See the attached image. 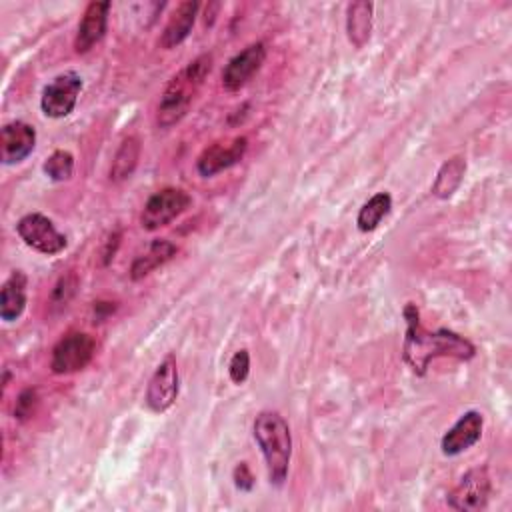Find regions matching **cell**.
<instances>
[{
    "instance_id": "obj_11",
    "label": "cell",
    "mask_w": 512,
    "mask_h": 512,
    "mask_svg": "<svg viewBox=\"0 0 512 512\" xmlns=\"http://www.w3.org/2000/svg\"><path fill=\"white\" fill-rule=\"evenodd\" d=\"M178 398V366L174 356H166L148 380L146 406L152 412H166Z\"/></svg>"
},
{
    "instance_id": "obj_17",
    "label": "cell",
    "mask_w": 512,
    "mask_h": 512,
    "mask_svg": "<svg viewBox=\"0 0 512 512\" xmlns=\"http://www.w3.org/2000/svg\"><path fill=\"white\" fill-rule=\"evenodd\" d=\"M174 254H176V246L170 240H164V238L152 240L150 246L134 258V262L130 266V278L142 280L152 270H156V268L164 266L168 260H172Z\"/></svg>"
},
{
    "instance_id": "obj_8",
    "label": "cell",
    "mask_w": 512,
    "mask_h": 512,
    "mask_svg": "<svg viewBox=\"0 0 512 512\" xmlns=\"http://www.w3.org/2000/svg\"><path fill=\"white\" fill-rule=\"evenodd\" d=\"M492 492L490 476L484 466L468 470L460 482L448 494V506L462 512H476L488 506V498Z\"/></svg>"
},
{
    "instance_id": "obj_9",
    "label": "cell",
    "mask_w": 512,
    "mask_h": 512,
    "mask_svg": "<svg viewBox=\"0 0 512 512\" xmlns=\"http://www.w3.org/2000/svg\"><path fill=\"white\" fill-rule=\"evenodd\" d=\"M246 150H248L246 136L216 140L200 152V156L196 158V170L204 178L216 176V174L236 166L244 158Z\"/></svg>"
},
{
    "instance_id": "obj_15",
    "label": "cell",
    "mask_w": 512,
    "mask_h": 512,
    "mask_svg": "<svg viewBox=\"0 0 512 512\" xmlns=\"http://www.w3.org/2000/svg\"><path fill=\"white\" fill-rule=\"evenodd\" d=\"M198 10H200V4L196 0H186V2H180L174 12L170 14L164 30H162V36H160V46L170 50L178 44H182L190 32H192V26L196 22V16H198Z\"/></svg>"
},
{
    "instance_id": "obj_5",
    "label": "cell",
    "mask_w": 512,
    "mask_h": 512,
    "mask_svg": "<svg viewBox=\"0 0 512 512\" xmlns=\"http://www.w3.org/2000/svg\"><path fill=\"white\" fill-rule=\"evenodd\" d=\"M96 344L94 338L86 332L74 330L64 334L52 348L50 370L54 374H72L90 364L94 358Z\"/></svg>"
},
{
    "instance_id": "obj_20",
    "label": "cell",
    "mask_w": 512,
    "mask_h": 512,
    "mask_svg": "<svg viewBox=\"0 0 512 512\" xmlns=\"http://www.w3.org/2000/svg\"><path fill=\"white\" fill-rule=\"evenodd\" d=\"M140 150H142V146H140L138 136H126L120 142V146L112 158V166H110L112 182H122L132 176V172L136 170L138 160H140Z\"/></svg>"
},
{
    "instance_id": "obj_21",
    "label": "cell",
    "mask_w": 512,
    "mask_h": 512,
    "mask_svg": "<svg viewBox=\"0 0 512 512\" xmlns=\"http://www.w3.org/2000/svg\"><path fill=\"white\" fill-rule=\"evenodd\" d=\"M392 208V196L388 192H376L370 200L362 204L356 216V226L360 232H372L378 228L384 216H388Z\"/></svg>"
},
{
    "instance_id": "obj_19",
    "label": "cell",
    "mask_w": 512,
    "mask_h": 512,
    "mask_svg": "<svg viewBox=\"0 0 512 512\" xmlns=\"http://www.w3.org/2000/svg\"><path fill=\"white\" fill-rule=\"evenodd\" d=\"M464 174H466V160L462 156H452L436 172V178L432 182V194L440 200L450 198L462 184Z\"/></svg>"
},
{
    "instance_id": "obj_7",
    "label": "cell",
    "mask_w": 512,
    "mask_h": 512,
    "mask_svg": "<svg viewBox=\"0 0 512 512\" xmlns=\"http://www.w3.org/2000/svg\"><path fill=\"white\" fill-rule=\"evenodd\" d=\"M82 90V78L74 70L60 72L42 90L40 108L48 118H66L78 102Z\"/></svg>"
},
{
    "instance_id": "obj_18",
    "label": "cell",
    "mask_w": 512,
    "mask_h": 512,
    "mask_svg": "<svg viewBox=\"0 0 512 512\" xmlns=\"http://www.w3.org/2000/svg\"><path fill=\"white\" fill-rule=\"evenodd\" d=\"M372 14L374 4L366 0H358L348 4L346 8V34L352 46L362 48L370 40L372 32Z\"/></svg>"
},
{
    "instance_id": "obj_2",
    "label": "cell",
    "mask_w": 512,
    "mask_h": 512,
    "mask_svg": "<svg viewBox=\"0 0 512 512\" xmlns=\"http://www.w3.org/2000/svg\"><path fill=\"white\" fill-rule=\"evenodd\" d=\"M210 70H212V54H200L170 78L158 102L156 122L160 128H170L188 114L192 100L196 98Z\"/></svg>"
},
{
    "instance_id": "obj_12",
    "label": "cell",
    "mask_w": 512,
    "mask_h": 512,
    "mask_svg": "<svg viewBox=\"0 0 512 512\" xmlns=\"http://www.w3.org/2000/svg\"><path fill=\"white\" fill-rule=\"evenodd\" d=\"M36 146V130L32 124L12 120L2 126L0 132V160L4 166L26 160Z\"/></svg>"
},
{
    "instance_id": "obj_1",
    "label": "cell",
    "mask_w": 512,
    "mask_h": 512,
    "mask_svg": "<svg viewBox=\"0 0 512 512\" xmlns=\"http://www.w3.org/2000/svg\"><path fill=\"white\" fill-rule=\"evenodd\" d=\"M404 318H406V336H404L402 356L414 374L422 376L426 372L430 360L440 358V356H450L456 360H470L476 354L474 344L452 330L440 328L436 332H428L420 324L416 304L408 302L404 306Z\"/></svg>"
},
{
    "instance_id": "obj_25",
    "label": "cell",
    "mask_w": 512,
    "mask_h": 512,
    "mask_svg": "<svg viewBox=\"0 0 512 512\" xmlns=\"http://www.w3.org/2000/svg\"><path fill=\"white\" fill-rule=\"evenodd\" d=\"M76 276L74 274H70V276H64V278H60V282L54 286V292H52V298H54V302L56 304H64L66 306V302L74 296V292H76Z\"/></svg>"
},
{
    "instance_id": "obj_3",
    "label": "cell",
    "mask_w": 512,
    "mask_h": 512,
    "mask_svg": "<svg viewBox=\"0 0 512 512\" xmlns=\"http://www.w3.org/2000/svg\"><path fill=\"white\" fill-rule=\"evenodd\" d=\"M252 434L264 456L270 484L282 486L288 476L292 456V434L288 422L282 414L264 410L254 418Z\"/></svg>"
},
{
    "instance_id": "obj_4",
    "label": "cell",
    "mask_w": 512,
    "mask_h": 512,
    "mask_svg": "<svg viewBox=\"0 0 512 512\" xmlns=\"http://www.w3.org/2000/svg\"><path fill=\"white\" fill-rule=\"evenodd\" d=\"M192 204V198L182 188H162L154 192L140 214V226L148 232H154L162 226H168L172 220H176L182 212H186Z\"/></svg>"
},
{
    "instance_id": "obj_22",
    "label": "cell",
    "mask_w": 512,
    "mask_h": 512,
    "mask_svg": "<svg viewBox=\"0 0 512 512\" xmlns=\"http://www.w3.org/2000/svg\"><path fill=\"white\" fill-rule=\"evenodd\" d=\"M42 170L52 182H66L74 174V156L68 150H54L44 160Z\"/></svg>"
},
{
    "instance_id": "obj_24",
    "label": "cell",
    "mask_w": 512,
    "mask_h": 512,
    "mask_svg": "<svg viewBox=\"0 0 512 512\" xmlns=\"http://www.w3.org/2000/svg\"><path fill=\"white\" fill-rule=\"evenodd\" d=\"M38 406V394L34 388H24L14 402V418L28 420Z\"/></svg>"
},
{
    "instance_id": "obj_13",
    "label": "cell",
    "mask_w": 512,
    "mask_h": 512,
    "mask_svg": "<svg viewBox=\"0 0 512 512\" xmlns=\"http://www.w3.org/2000/svg\"><path fill=\"white\" fill-rule=\"evenodd\" d=\"M482 428H484V418L478 410L464 412L452 424V428H448V432L442 436V440H440L442 454L444 456H458V454L466 452L468 448H472L480 440Z\"/></svg>"
},
{
    "instance_id": "obj_26",
    "label": "cell",
    "mask_w": 512,
    "mask_h": 512,
    "mask_svg": "<svg viewBox=\"0 0 512 512\" xmlns=\"http://www.w3.org/2000/svg\"><path fill=\"white\" fill-rule=\"evenodd\" d=\"M232 478H234L236 488L242 490V492H250L252 486H254V476H252V472H250V468H248L246 462L236 464V468H234V472H232Z\"/></svg>"
},
{
    "instance_id": "obj_14",
    "label": "cell",
    "mask_w": 512,
    "mask_h": 512,
    "mask_svg": "<svg viewBox=\"0 0 512 512\" xmlns=\"http://www.w3.org/2000/svg\"><path fill=\"white\" fill-rule=\"evenodd\" d=\"M110 2H90L78 22L76 36H74V50L78 54H84L92 50L106 34L108 28V12Z\"/></svg>"
},
{
    "instance_id": "obj_27",
    "label": "cell",
    "mask_w": 512,
    "mask_h": 512,
    "mask_svg": "<svg viewBox=\"0 0 512 512\" xmlns=\"http://www.w3.org/2000/svg\"><path fill=\"white\" fill-rule=\"evenodd\" d=\"M118 244H120V234H118V232H114V234L106 240V250L102 252V256H104V264H108V262L114 258Z\"/></svg>"
},
{
    "instance_id": "obj_6",
    "label": "cell",
    "mask_w": 512,
    "mask_h": 512,
    "mask_svg": "<svg viewBox=\"0 0 512 512\" xmlns=\"http://www.w3.org/2000/svg\"><path fill=\"white\" fill-rule=\"evenodd\" d=\"M16 232L26 246L46 256L60 254L68 244L66 236L54 226V222L40 212L24 214L16 222Z\"/></svg>"
},
{
    "instance_id": "obj_16",
    "label": "cell",
    "mask_w": 512,
    "mask_h": 512,
    "mask_svg": "<svg viewBox=\"0 0 512 512\" xmlns=\"http://www.w3.org/2000/svg\"><path fill=\"white\" fill-rule=\"evenodd\" d=\"M26 288L28 276L22 270L10 272L0 290V318L4 322H14L22 316L26 308Z\"/></svg>"
},
{
    "instance_id": "obj_23",
    "label": "cell",
    "mask_w": 512,
    "mask_h": 512,
    "mask_svg": "<svg viewBox=\"0 0 512 512\" xmlns=\"http://www.w3.org/2000/svg\"><path fill=\"white\" fill-rule=\"evenodd\" d=\"M248 374H250V354H248V350L242 348V350L234 352V356L230 358L228 376L234 384H244Z\"/></svg>"
},
{
    "instance_id": "obj_10",
    "label": "cell",
    "mask_w": 512,
    "mask_h": 512,
    "mask_svg": "<svg viewBox=\"0 0 512 512\" xmlns=\"http://www.w3.org/2000/svg\"><path fill=\"white\" fill-rule=\"evenodd\" d=\"M264 60H266V44L264 42H252L246 48H242L224 66L222 88L228 92L240 90L262 68Z\"/></svg>"
}]
</instances>
